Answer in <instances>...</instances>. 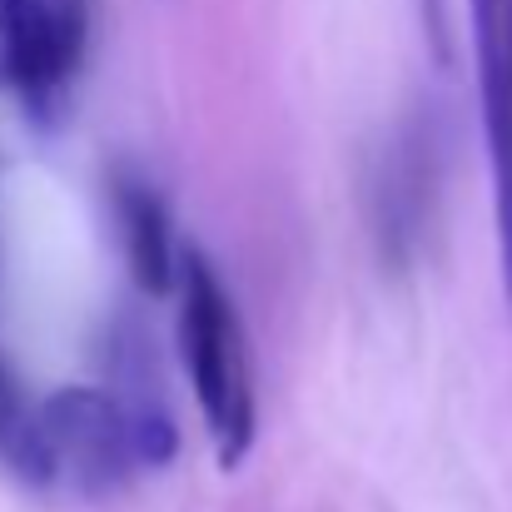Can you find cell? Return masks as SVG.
Masks as SVG:
<instances>
[{"instance_id": "2", "label": "cell", "mask_w": 512, "mask_h": 512, "mask_svg": "<svg viewBox=\"0 0 512 512\" xmlns=\"http://www.w3.org/2000/svg\"><path fill=\"white\" fill-rule=\"evenodd\" d=\"M35 423L45 448V488L110 498L135 473L155 468L140 423L110 388H60L35 403Z\"/></svg>"}, {"instance_id": "1", "label": "cell", "mask_w": 512, "mask_h": 512, "mask_svg": "<svg viewBox=\"0 0 512 512\" xmlns=\"http://www.w3.org/2000/svg\"><path fill=\"white\" fill-rule=\"evenodd\" d=\"M179 358L204 418V433L214 443V463L234 473L259 438V398H254V363L244 319L214 269V259L199 244H179Z\"/></svg>"}, {"instance_id": "4", "label": "cell", "mask_w": 512, "mask_h": 512, "mask_svg": "<svg viewBox=\"0 0 512 512\" xmlns=\"http://www.w3.org/2000/svg\"><path fill=\"white\" fill-rule=\"evenodd\" d=\"M478 95H483V140L493 174V224H498V274L512 309V0H468Z\"/></svg>"}, {"instance_id": "7", "label": "cell", "mask_w": 512, "mask_h": 512, "mask_svg": "<svg viewBox=\"0 0 512 512\" xmlns=\"http://www.w3.org/2000/svg\"><path fill=\"white\" fill-rule=\"evenodd\" d=\"M423 20H428V35H433L438 60H448V10H443V0H423Z\"/></svg>"}, {"instance_id": "5", "label": "cell", "mask_w": 512, "mask_h": 512, "mask_svg": "<svg viewBox=\"0 0 512 512\" xmlns=\"http://www.w3.org/2000/svg\"><path fill=\"white\" fill-rule=\"evenodd\" d=\"M110 204H115V224H120V249L130 264V279L160 299L174 289V269H179V244L170 229V209L160 199V189L135 170L110 174Z\"/></svg>"}, {"instance_id": "6", "label": "cell", "mask_w": 512, "mask_h": 512, "mask_svg": "<svg viewBox=\"0 0 512 512\" xmlns=\"http://www.w3.org/2000/svg\"><path fill=\"white\" fill-rule=\"evenodd\" d=\"M0 463L20 478L45 488V448H40V423H35V403L20 393L15 368L0 353Z\"/></svg>"}, {"instance_id": "3", "label": "cell", "mask_w": 512, "mask_h": 512, "mask_svg": "<svg viewBox=\"0 0 512 512\" xmlns=\"http://www.w3.org/2000/svg\"><path fill=\"white\" fill-rule=\"evenodd\" d=\"M80 55V0H0V85H10L35 120H50L60 110V95L80 70Z\"/></svg>"}]
</instances>
